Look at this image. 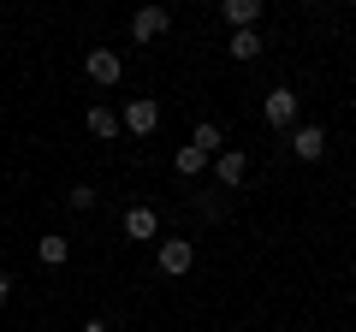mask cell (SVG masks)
<instances>
[{
	"instance_id": "1",
	"label": "cell",
	"mask_w": 356,
	"mask_h": 332,
	"mask_svg": "<svg viewBox=\"0 0 356 332\" xmlns=\"http://www.w3.org/2000/svg\"><path fill=\"white\" fill-rule=\"evenodd\" d=\"M261 119H267L273 131H297V90L273 83V90L261 95Z\"/></svg>"
},
{
	"instance_id": "2",
	"label": "cell",
	"mask_w": 356,
	"mask_h": 332,
	"mask_svg": "<svg viewBox=\"0 0 356 332\" xmlns=\"http://www.w3.org/2000/svg\"><path fill=\"white\" fill-rule=\"evenodd\" d=\"M154 261H161V273H172V279H184V273L196 267V243H191V238H166L161 249H154Z\"/></svg>"
},
{
	"instance_id": "3",
	"label": "cell",
	"mask_w": 356,
	"mask_h": 332,
	"mask_svg": "<svg viewBox=\"0 0 356 332\" xmlns=\"http://www.w3.org/2000/svg\"><path fill=\"white\" fill-rule=\"evenodd\" d=\"M119 125H125L131 137H149V131L161 125V101H149V95H137V101H125V113H119Z\"/></svg>"
},
{
	"instance_id": "4",
	"label": "cell",
	"mask_w": 356,
	"mask_h": 332,
	"mask_svg": "<svg viewBox=\"0 0 356 332\" xmlns=\"http://www.w3.org/2000/svg\"><path fill=\"white\" fill-rule=\"evenodd\" d=\"M166 30H172V13H166V6H143V13H131V36H137V42H161Z\"/></svg>"
},
{
	"instance_id": "5",
	"label": "cell",
	"mask_w": 356,
	"mask_h": 332,
	"mask_svg": "<svg viewBox=\"0 0 356 332\" xmlns=\"http://www.w3.org/2000/svg\"><path fill=\"white\" fill-rule=\"evenodd\" d=\"M83 72L95 77V83H107V90H113L119 77H125V60H119L113 48H89V60H83Z\"/></svg>"
},
{
	"instance_id": "6",
	"label": "cell",
	"mask_w": 356,
	"mask_h": 332,
	"mask_svg": "<svg viewBox=\"0 0 356 332\" xmlns=\"http://www.w3.org/2000/svg\"><path fill=\"white\" fill-rule=\"evenodd\" d=\"M214 179L226 184V190H238V184L250 179V154H243V149H226V154H214Z\"/></svg>"
},
{
	"instance_id": "7",
	"label": "cell",
	"mask_w": 356,
	"mask_h": 332,
	"mask_svg": "<svg viewBox=\"0 0 356 332\" xmlns=\"http://www.w3.org/2000/svg\"><path fill=\"white\" fill-rule=\"evenodd\" d=\"M285 142H291L297 160H321V154H327V131H321V125H297Z\"/></svg>"
},
{
	"instance_id": "8",
	"label": "cell",
	"mask_w": 356,
	"mask_h": 332,
	"mask_svg": "<svg viewBox=\"0 0 356 332\" xmlns=\"http://www.w3.org/2000/svg\"><path fill=\"white\" fill-rule=\"evenodd\" d=\"M154 231H161V214H154V208H125V238H137V243H149Z\"/></svg>"
},
{
	"instance_id": "9",
	"label": "cell",
	"mask_w": 356,
	"mask_h": 332,
	"mask_svg": "<svg viewBox=\"0 0 356 332\" xmlns=\"http://www.w3.org/2000/svg\"><path fill=\"white\" fill-rule=\"evenodd\" d=\"M220 13H226L232 30H255V18H261V0H226Z\"/></svg>"
},
{
	"instance_id": "10",
	"label": "cell",
	"mask_w": 356,
	"mask_h": 332,
	"mask_svg": "<svg viewBox=\"0 0 356 332\" xmlns=\"http://www.w3.org/2000/svg\"><path fill=\"white\" fill-rule=\"evenodd\" d=\"M65 256H72V238H60V231H54V238H42V243H36V261H42V267H60Z\"/></svg>"
},
{
	"instance_id": "11",
	"label": "cell",
	"mask_w": 356,
	"mask_h": 332,
	"mask_svg": "<svg viewBox=\"0 0 356 332\" xmlns=\"http://www.w3.org/2000/svg\"><path fill=\"white\" fill-rule=\"evenodd\" d=\"M89 131H95L102 142H113L125 125H119V113H113V107H89Z\"/></svg>"
},
{
	"instance_id": "12",
	"label": "cell",
	"mask_w": 356,
	"mask_h": 332,
	"mask_svg": "<svg viewBox=\"0 0 356 332\" xmlns=\"http://www.w3.org/2000/svg\"><path fill=\"white\" fill-rule=\"evenodd\" d=\"M226 53L232 60H261V36H255V30H238V36L226 42Z\"/></svg>"
},
{
	"instance_id": "13",
	"label": "cell",
	"mask_w": 356,
	"mask_h": 332,
	"mask_svg": "<svg viewBox=\"0 0 356 332\" xmlns=\"http://www.w3.org/2000/svg\"><path fill=\"white\" fill-rule=\"evenodd\" d=\"M172 166H178V172H184V179H196V172H202V166H208V154L196 149V142H184V149L172 154Z\"/></svg>"
},
{
	"instance_id": "14",
	"label": "cell",
	"mask_w": 356,
	"mask_h": 332,
	"mask_svg": "<svg viewBox=\"0 0 356 332\" xmlns=\"http://www.w3.org/2000/svg\"><path fill=\"white\" fill-rule=\"evenodd\" d=\"M191 142H196V149H202V154H214V149H220V142H226V131H220V125H214V119H202V125H196V131H191Z\"/></svg>"
},
{
	"instance_id": "15",
	"label": "cell",
	"mask_w": 356,
	"mask_h": 332,
	"mask_svg": "<svg viewBox=\"0 0 356 332\" xmlns=\"http://www.w3.org/2000/svg\"><path fill=\"white\" fill-rule=\"evenodd\" d=\"M95 196H102L95 184H72V190H65V202H72V208H95Z\"/></svg>"
},
{
	"instance_id": "16",
	"label": "cell",
	"mask_w": 356,
	"mask_h": 332,
	"mask_svg": "<svg viewBox=\"0 0 356 332\" xmlns=\"http://www.w3.org/2000/svg\"><path fill=\"white\" fill-rule=\"evenodd\" d=\"M6 303H13V273L0 267V308H6Z\"/></svg>"
},
{
	"instance_id": "17",
	"label": "cell",
	"mask_w": 356,
	"mask_h": 332,
	"mask_svg": "<svg viewBox=\"0 0 356 332\" xmlns=\"http://www.w3.org/2000/svg\"><path fill=\"white\" fill-rule=\"evenodd\" d=\"M83 332H107V320H89V326H83Z\"/></svg>"
}]
</instances>
